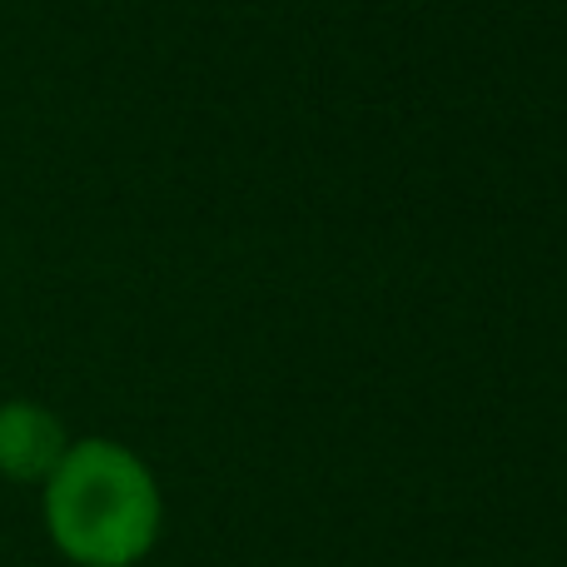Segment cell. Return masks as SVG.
<instances>
[{
    "mask_svg": "<svg viewBox=\"0 0 567 567\" xmlns=\"http://www.w3.org/2000/svg\"><path fill=\"white\" fill-rule=\"evenodd\" d=\"M159 483L125 443L80 439L45 478L50 543L75 567H135L159 538Z\"/></svg>",
    "mask_w": 567,
    "mask_h": 567,
    "instance_id": "6da1fadb",
    "label": "cell"
},
{
    "mask_svg": "<svg viewBox=\"0 0 567 567\" xmlns=\"http://www.w3.org/2000/svg\"><path fill=\"white\" fill-rule=\"evenodd\" d=\"M65 423L40 403H0V473L10 483H45L65 458Z\"/></svg>",
    "mask_w": 567,
    "mask_h": 567,
    "instance_id": "7a4b0ae2",
    "label": "cell"
}]
</instances>
